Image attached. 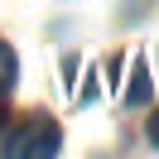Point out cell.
Listing matches in <instances>:
<instances>
[{
  "label": "cell",
  "instance_id": "6da1fadb",
  "mask_svg": "<svg viewBox=\"0 0 159 159\" xmlns=\"http://www.w3.org/2000/svg\"><path fill=\"white\" fill-rule=\"evenodd\" d=\"M58 125L48 116H29L10 140H5V154H58Z\"/></svg>",
  "mask_w": 159,
  "mask_h": 159
},
{
  "label": "cell",
  "instance_id": "7a4b0ae2",
  "mask_svg": "<svg viewBox=\"0 0 159 159\" xmlns=\"http://www.w3.org/2000/svg\"><path fill=\"white\" fill-rule=\"evenodd\" d=\"M15 53H10V43H0V116H5V97H10V87H15Z\"/></svg>",
  "mask_w": 159,
  "mask_h": 159
},
{
  "label": "cell",
  "instance_id": "3957f363",
  "mask_svg": "<svg viewBox=\"0 0 159 159\" xmlns=\"http://www.w3.org/2000/svg\"><path fill=\"white\" fill-rule=\"evenodd\" d=\"M149 140H154V145H159V116L149 120Z\"/></svg>",
  "mask_w": 159,
  "mask_h": 159
}]
</instances>
